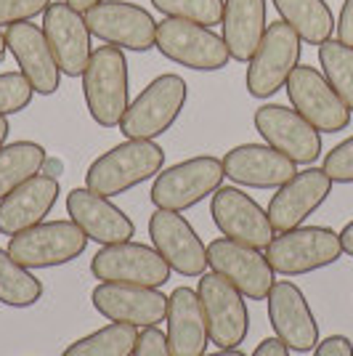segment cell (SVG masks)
<instances>
[{
  "label": "cell",
  "instance_id": "obj_35",
  "mask_svg": "<svg viewBox=\"0 0 353 356\" xmlns=\"http://www.w3.org/2000/svg\"><path fill=\"white\" fill-rule=\"evenodd\" d=\"M54 0H0V27H11L19 22H32L45 14Z\"/></svg>",
  "mask_w": 353,
  "mask_h": 356
},
{
  "label": "cell",
  "instance_id": "obj_19",
  "mask_svg": "<svg viewBox=\"0 0 353 356\" xmlns=\"http://www.w3.org/2000/svg\"><path fill=\"white\" fill-rule=\"evenodd\" d=\"M43 32L51 45L61 74L67 77H83L93 54L90 30L85 24V14L74 11L67 0L51 3L43 14Z\"/></svg>",
  "mask_w": 353,
  "mask_h": 356
},
{
  "label": "cell",
  "instance_id": "obj_16",
  "mask_svg": "<svg viewBox=\"0 0 353 356\" xmlns=\"http://www.w3.org/2000/svg\"><path fill=\"white\" fill-rule=\"evenodd\" d=\"M151 248L181 277H202L207 271V245L194 226L176 210H154L149 218Z\"/></svg>",
  "mask_w": 353,
  "mask_h": 356
},
{
  "label": "cell",
  "instance_id": "obj_39",
  "mask_svg": "<svg viewBox=\"0 0 353 356\" xmlns=\"http://www.w3.org/2000/svg\"><path fill=\"white\" fill-rule=\"evenodd\" d=\"M252 356H290V348L274 335V338H265L258 343V348L252 351Z\"/></svg>",
  "mask_w": 353,
  "mask_h": 356
},
{
  "label": "cell",
  "instance_id": "obj_27",
  "mask_svg": "<svg viewBox=\"0 0 353 356\" xmlns=\"http://www.w3.org/2000/svg\"><path fill=\"white\" fill-rule=\"evenodd\" d=\"M271 3L279 11L281 22H287L306 45H322L332 40L338 22L324 0H271Z\"/></svg>",
  "mask_w": 353,
  "mask_h": 356
},
{
  "label": "cell",
  "instance_id": "obj_42",
  "mask_svg": "<svg viewBox=\"0 0 353 356\" xmlns=\"http://www.w3.org/2000/svg\"><path fill=\"white\" fill-rule=\"evenodd\" d=\"M69 6H72L74 11H80V14H85V11H90L96 3H101V0H67Z\"/></svg>",
  "mask_w": 353,
  "mask_h": 356
},
{
  "label": "cell",
  "instance_id": "obj_13",
  "mask_svg": "<svg viewBox=\"0 0 353 356\" xmlns=\"http://www.w3.org/2000/svg\"><path fill=\"white\" fill-rule=\"evenodd\" d=\"M167 261L160 252L141 242H117L104 245L90 258V274L99 282H125L144 284V287H162L170 280Z\"/></svg>",
  "mask_w": 353,
  "mask_h": 356
},
{
  "label": "cell",
  "instance_id": "obj_29",
  "mask_svg": "<svg viewBox=\"0 0 353 356\" xmlns=\"http://www.w3.org/2000/svg\"><path fill=\"white\" fill-rule=\"evenodd\" d=\"M138 327L109 322L106 327L90 332L80 341L69 343L61 356H133L136 341H138Z\"/></svg>",
  "mask_w": 353,
  "mask_h": 356
},
{
  "label": "cell",
  "instance_id": "obj_21",
  "mask_svg": "<svg viewBox=\"0 0 353 356\" xmlns=\"http://www.w3.org/2000/svg\"><path fill=\"white\" fill-rule=\"evenodd\" d=\"M67 216L74 221L83 234L96 245H117L131 242L136 237V223L125 210L109 202V197L90 192L88 186H80L67 194Z\"/></svg>",
  "mask_w": 353,
  "mask_h": 356
},
{
  "label": "cell",
  "instance_id": "obj_44",
  "mask_svg": "<svg viewBox=\"0 0 353 356\" xmlns=\"http://www.w3.org/2000/svg\"><path fill=\"white\" fill-rule=\"evenodd\" d=\"M202 356H247V354L239 351V348H221L218 354H202Z\"/></svg>",
  "mask_w": 353,
  "mask_h": 356
},
{
  "label": "cell",
  "instance_id": "obj_37",
  "mask_svg": "<svg viewBox=\"0 0 353 356\" xmlns=\"http://www.w3.org/2000/svg\"><path fill=\"white\" fill-rule=\"evenodd\" d=\"M313 356H353V343L345 335H329L319 341V346L313 348Z\"/></svg>",
  "mask_w": 353,
  "mask_h": 356
},
{
  "label": "cell",
  "instance_id": "obj_14",
  "mask_svg": "<svg viewBox=\"0 0 353 356\" xmlns=\"http://www.w3.org/2000/svg\"><path fill=\"white\" fill-rule=\"evenodd\" d=\"M255 131L268 147L287 154L297 165H313L322 157V134L293 106L263 104L255 109Z\"/></svg>",
  "mask_w": 353,
  "mask_h": 356
},
{
  "label": "cell",
  "instance_id": "obj_28",
  "mask_svg": "<svg viewBox=\"0 0 353 356\" xmlns=\"http://www.w3.org/2000/svg\"><path fill=\"white\" fill-rule=\"evenodd\" d=\"M48 152L38 141H14L0 149V200L43 170Z\"/></svg>",
  "mask_w": 353,
  "mask_h": 356
},
{
  "label": "cell",
  "instance_id": "obj_25",
  "mask_svg": "<svg viewBox=\"0 0 353 356\" xmlns=\"http://www.w3.org/2000/svg\"><path fill=\"white\" fill-rule=\"evenodd\" d=\"M167 346L173 356H202L210 343L202 300L192 287H176L167 296Z\"/></svg>",
  "mask_w": 353,
  "mask_h": 356
},
{
  "label": "cell",
  "instance_id": "obj_26",
  "mask_svg": "<svg viewBox=\"0 0 353 356\" xmlns=\"http://www.w3.org/2000/svg\"><path fill=\"white\" fill-rule=\"evenodd\" d=\"M221 30V38L231 54V61L247 64L255 56L265 30H268L265 0H226Z\"/></svg>",
  "mask_w": 353,
  "mask_h": 356
},
{
  "label": "cell",
  "instance_id": "obj_12",
  "mask_svg": "<svg viewBox=\"0 0 353 356\" xmlns=\"http://www.w3.org/2000/svg\"><path fill=\"white\" fill-rule=\"evenodd\" d=\"M207 266L250 300H265L277 284V271L271 268L263 250L229 237H218L207 245Z\"/></svg>",
  "mask_w": 353,
  "mask_h": 356
},
{
  "label": "cell",
  "instance_id": "obj_40",
  "mask_svg": "<svg viewBox=\"0 0 353 356\" xmlns=\"http://www.w3.org/2000/svg\"><path fill=\"white\" fill-rule=\"evenodd\" d=\"M340 242H343V252L353 258V221H348L340 232Z\"/></svg>",
  "mask_w": 353,
  "mask_h": 356
},
{
  "label": "cell",
  "instance_id": "obj_6",
  "mask_svg": "<svg viewBox=\"0 0 353 356\" xmlns=\"http://www.w3.org/2000/svg\"><path fill=\"white\" fill-rule=\"evenodd\" d=\"M300 54H303V40L287 22L279 19L268 24L255 56L247 61V77H245L247 93L261 102L279 93L287 86L295 67L300 64Z\"/></svg>",
  "mask_w": 353,
  "mask_h": 356
},
{
  "label": "cell",
  "instance_id": "obj_8",
  "mask_svg": "<svg viewBox=\"0 0 353 356\" xmlns=\"http://www.w3.org/2000/svg\"><path fill=\"white\" fill-rule=\"evenodd\" d=\"M157 51L167 61L189 67L194 72H218L231 61L221 35H215L205 24L167 16L157 22Z\"/></svg>",
  "mask_w": 353,
  "mask_h": 356
},
{
  "label": "cell",
  "instance_id": "obj_33",
  "mask_svg": "<svg viewBox=\"0 0 353 356\" xmlns=\"http://www.w3.org/2000/svg\"><path fill=\"white\" fill-rule=\"evenodd\" d=\"M35 88L22 72H0V118L19 115L32 104Z\"/></svg>",
  "mask_w": 353,
  "mask_h": 356
},
{
  "label": "cell",
  "instance_id": "obj_15",
  "mask_svg": "<svg viewBox=\"0 0 353 356\" xmlns=\"http://www.w3.org/2000/svg\"><path fill=\"white\" fill-rule=\"evenodd\" d=\"M93 309L109 322H122L138 330L167 319V296L160 287L125 282H99L90 293Z\"/></svg>",
  "mask_w": 353,
  "mask_h": 356
},
{
  "label": "cell",
  "instance_id": "obj_34",
  "mask_svg": "<svg viewBox=\"0 0 353 356\" xmlns=\"http://www.w3.org/2000/svg\"><path fill=\"white\" fill-rule=\"evenodd\" d=\"M324 173L332 178V184H353V136L340 141L324 154Z\"/></svg>",
  "mask_w": 353,
  "mask_h": 356
},
{
  "label": "cell",
  "instance_id": "obj_17",
  "mask_svg": "<svg viewBox=\"0 0 353 356\" xmlns=\"http://www.w3.org/2000/svg\"><path fill=\"white\" fill-rule=\"evenodd\" d=\"M210 216L223 237L258 248V250H265L271 245V239L277 237L268 213L250 194H245L236 186H221L213 194Z\"/></svg>",
  "mask_w": 353,
  "mask_h": 356
},
{
  "label": "cell",
  "instance_id": "obj_30",
  "mask_svg": "<svg viewBox=\"0 0 353 356\" xmlns=\"http://www.w3.org/2000/svg\"><path fill=\"white\" fill-rule=\"evenodd\" d=\"M43 298V282L27 266L0 248V303L11 309H30Z\"/></svg>",
  "mask_w": 353,
  "mask_h": 356
},
{
  "label": "cell",
  "instance_id": "obj_11",
  "mask_svg": "<svg viewBox=\"0 0 353 356\" xmlns=\"http://www.w3.org/2000/svg\"><path fill=\"white\" fill-rule=\"evenodd\" d=\"M197 296L205 309L210 343H215L218 348H239L250 332V312L245 296L215 271L199 277Z\"/></svg>",
  "mask_w": 353,
  "mask_h": 356
},
{
  "label": "cell",
  "instance_id": "obj_20",
  "mask_svg": "<svg viewBox=\"0 0 353 356\" xmlns=\"http://www.w3.org/2000/svg\"><path fill=\"white\" fill-rule=\"evenodd\" d=\"M332 194V178L324 173V168H306L297 170L287 184H281L277 194L268 202V218L274 232H290L303 226V221L313 216Z\"/></svg>",
  "mask_w": 353,
  "mask_h": 356
},
{
  "label": "cell",
  "instance_id": "obj_32",
  "mask_svg": "<svg viewBox=\"0 0 353 356\" xmlns=\"http://www.w3.org/2000/svg\"><path fill=\"white\" fill-rule=\"evenodd\" d=\"M223 3L226 0H151V6L167 19H186L194 24L215 27L223 19Z\"/></svg>",
  "mask_w": 353,
  "mask_h": 356
},
{
  "label": "cell",
  "instance_id": "obj_5",
  "mask_svg": "<svg viewBox=\"0 0 353 356\" xmlns=\"http://www.w3.org/2000/svg\"><path fill=\"white\" fill-rule=\"evenodd\" d=\"M223 178L226 173H223V163L218 157L197 154L183 163L162 168L151 184L149 200L154 208L183 213L218 192L223 186Z\"/></svg>",
  "mask_w": 353,
  "mask_h": 356
},
{
  "label": "cell",
  "instance_id": "obj_22",
  "mask_svg": "<svg viewBox=\"0 0 353 356\" xmlns=\"http://www.w3.org/2000/svg\"><path fill=\"white\" fill-rule=\"evenodd\" d=\"M223 173L239 186L279 189L297 173V163L268 144H239L223 154Z\"/></svg>",
  "mask_w": 353,
  "mask_h": 356
},
{
  "label": "cell",
  "instance_id": "obj_41",
  "mask_svg": "<svg viewBox=\"0 0 353 356\" xmlns=\"http://www.w3.org/2000/svg\"><path fill=\"white\" fill-rule=\"evenodd\" d=\"M61 170H64V165H61V160H54V157H48L43 165V173H48V176H54V178H59L61 176Z\"/></svg>",
  "mask_w": 353,
  "mask_h": 356
},
{
  "label": "cell",
  "instance_id": "obj_3",
  "mask_svg": "<svg viewBox=\"0 0 353 356\" xmlns=\"http://www.w3.org/2000/svg\"><path fill=\"white\" fill-rule=\"evenodd\" d=\"M186 102H189V88L181 74H157L131 102L125 118L120 120V131L125 138L154 141L176 125Z\"/></svg>",
  "mask_w": 353,
  "mask_h": 356
},
{
  "label": "cell",
  "instance_id": "obj_38",
  "mask_svg": "<svg viewBox=\"0 0 353 356\" xmlns=\"http://www.w3.org/2000/svg\"><path fill=\"white\" fill-rule=\"evenodd\" d=\"M338 40L353 48V0H345L343 8H340V19H338Z\"/></svg>",
  "mask_w": 353,
  "mask_h": 356
},
{
  "label": "cell",
  "instance_id": "obj_7",
  "mask_svg": "<svg viewBox=\"0 0 353 356\" xmlns=\"http://www.w3.org/2000/svg\"><path fill=\"white\" fill-rule=\"evenodd\" d=\"M90 239L74 221H43L27 232L8 237L11 258L30 271L35 268H56L77 261Z\"/></svg>",
  "mask_w": 353,
  "mask_h": 356
},
{
  "label": "cell",
  "instance_id": "obj_9",
  "mask_svg": "<svg viewBox=\"0 0 353 356\" xmlns=\"http://www.w3.org/2000/svg\"><path fill=\"white\" fill-rule=\"evenodd\" d=\"M85 24L93 38L120 51L157 48V22L144 6L128 0H101L85 11Z\"/></svg>",
  "mask_w": 353,
  "mask_h": 356
},
{
  "label": "cell",
  "instance_id": "obj_2",
  "mask_svg": "<svg viewBox=\"0 0 353 356\" xmlns=\"http://www.w3.org/2000/svg\"><path fill=\"white\" fill-rule=\"evenodd\" d=\"M83 96L90 118L101 128H120L131 106V77L125 51L115 45H99L83 72Z\"/></svg>",
  "mask_w": 353,
  "mask_h": 356
},
{
  "label": "cell",
  "instance_id": "obj_23",
  "mask_svg": "<svg viewBox=\"0 0 353 356\" xmlns=\"http://www.w3.org/2000/svg\"><path fill=\"white\" fill-rule=\"evenodd\" d=\"M6 43H8L11 56L19 64V72L30 80L35 93L54 96L59 90L61 70L51 45L45 40L43 27H38L32 22L11 24V27H6Z\"/></svg>",
  "mask_w": 353,
  "mask_h": 356
},
{
  "label": "cell",
  "instance_id": "obj_45",
  "mask_svg": "<svg viewBox=\"0 0 353 356\" xmlns=\"http://www.w3.org/2000/svg\"><path fill=\"white\" fill-rule=\"evenodd\" d=\"M6 54H8V43H6V32H0V64L6 59Z\"/></svg>",
  "mask_w": 353,
  "mask_h": 356
},
{
  "label": "cell",
  "instance_id": "obj_10",
  "mask_svg": "<svg viewBox=\"0 0 353 356\" xmlns=\"http://www.w3.org/2000/svg\"><path fill=\"white\" fill-rule=\"evenodd\" d=\"M284 90L295 112L309 120L319 134H340L351 125L353 112L316 67L297 64Z\"/></svg>",
  "mask_w": 353,
  "mask_h": 356
},
{
  "label": "cell",
  "instance_id": "obj_1",
  "mask_svg": "<svg viewBox=\"0 0 353 356\" xmlns=\"http://www.w3.org/2000/svg\"><path fill=\"white\" fill-rule=\"evenodd\" d=\"M165 168V149L147 138H125L122 144L104 152L90 163L85 186L101 197H120L141 186L149 178H157Z\"/></svg>",
  "mask_w": 353,
  "mask_h": 356
},
{
  "label": "cell",
  "instance_id": "obj_36",
  "mask_svg": "<svg viewBox=\"0 0 353 356\" xmlns=\"http://www.w3.org/2000/svg\"><path fill=\"white\" fill-rule=\"evenodd\" d=\"M133 356H173L170 354V346H167V332H162L157 325L144 327L138 332Z\"/></svg>",
  "mask_w": 353,
  "mask_h": 356
},
{
  "label": "cell",
  "instance_id": "obj_4",
  "mask_svg": "<svg viewBox=\"0 0 353 356\" xmlns=\"http://www.w3.org/2000/svg\"><path fill=\"white\" fill-rule=\"evenodd\" d=\"M263 252L271 268L281 277H303L338 264L345 255L340 234L329 226H297L279 232Z\"/></svg>",
  "mask_w": 353,
  "mask_h": 356
},
{
  "label": "cell",
  "instance_id": "obj_24",
  "mask_svg": "<svg viewBox=\"0 0 353 356\" xmlns=\"http://www.w3.org/2000/svg\"><path fill=\"white\" fill-rule=\"evenodd\" d=\"M59 178L48 176L43 170L24 181L22 186H16L8 197L0 200V234L14 237L19 232L43 223L45 216H51L54 205L59 202Z\"/></svg>",
  "mask_w": 353,
  "mask_h": 356
},
{
  "label": "cell",
  "instance_id": "obj_31",
  "mask_svg": "<svg viewBox=\"0 0 353 356\" xmlns=\"http://www.w3.org/2000/svg\"><path fill=\"white\" fill-rule=\"evenodd\" d=\"M319 64L327 83L353 112V48L340 40H327L319 45Z\"/></svg>",
  "mask_w": 353,
  "mask_h": 356
},
{
  "label": "cell",
  "instance_id": "obj_43",
  "mask_svg": "<svg viewBox=\"0 0 353 356\" xmlns=\"http://www.w3.org/2000/svg\"><path fill=\"white\" fill-rule=\"evenodd\" d=\"M8 134H11V125H8V120L0 118V149L6 147V138H8Z\"/></svg>",
  "mask_w": 353,
  "mask_h": 356
},
{
  "label": "cell",
  "instance_id": "obj_18",
  "mask_svg": "<svg viewBox=\"0 0 353 356\" xmlns=\"http://www.w3.org/2000/svg\"><path fill=\"white\" fill-rule=\"evenodd\" d=\"M265 303H268V319H271V327H274V335L290 351L309 354L319 346V341H322L319 322H316L309 300H306L303 290L297 284L287 282V280L277 282L271 287Z\"/></svg>",
  "mask_w": 353,
  "mask_h": 356
}]
</instances>
